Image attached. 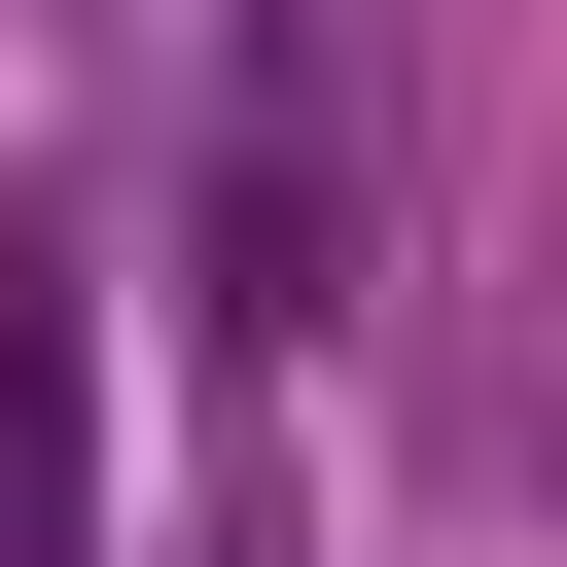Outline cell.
<instances>
[{
    "mask_svg": "<svg viewBox=\"0 0 567 567\" xmlns=\"http://www.w3.org/2000/svg\"><path fill=\"white\" fill-rule=\"evenodd\" d=\"M213 319H248V354H319V319H354V177H319L284 106H248V177H213Z\"/></svg>",
    "mask_w": 567,
    "mask_h": 567,
    "instance_id": "6da1fadb",
    "label": "cell"
}]
</instances>
